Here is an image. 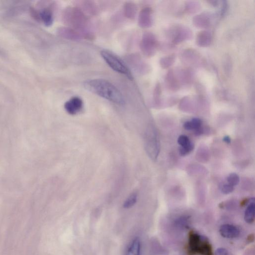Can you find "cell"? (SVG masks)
Returning <instances> with one entry per match:
<instances>
[{
  "label": "cell",
  "mask_w": 255,
  "mask_h": 255,
  "mask_svg": "<svg viewBox=\"0 0 255 255\" xmlns=\"http://www.w3.org/2000/svg\"><path fill=\"white\" fill-rule=\"evenodd\" d=\"M83 86L89 91L118 105H123L125 99L119 90L111 82L102 79L85 81Z\"/></svg>",
  "instance_id": "1"
},
{
  "label": "cell",
  "mask_w": 255,
  "mask_h": 255,
  "mask_svg": "<svg viewBox=\"0 0 255 255\" xmlns=\"http://www.w3.org/2000/svg\"><path fill=\"white\" fill-rule=\"evenodd\" d=\"M187 251L189 255H214L209 240L193 231L189 233Z\"/></svg>",
  "instance_id": "2"
},
{
  "label": "cell",
  "mask_w": 255,
  "mask_h": 255,
  "mask_svg": "<svg viewBox=\"0 0 255 255\" xmlns=\"http://www.w3.org/2000/svg\"><path fill=\"white\" fill-rule=\"evenodd\" d=\"M101 55L113 71L126 76L130 80L133 79V75L130 69L118 55L107 50L101 51Z\"/></svg>",
  "instance_id": "3"
},
{
  "label": "cell",
  "mask_w": 255,
  "mask_h": 255,
  "mask_svg": "<svg viewBox=\"0 0 255 255\" xmlns=\"http://www.w3.org/2000/svg\"><path fill=\"white\" fill-rule=\"evenodd\" d=\"M167 36L173 43L178 44L190 39L193 36V33L186 27L175 25L168 29Z\"/></svg>",
  "instance_id": "4"
},
{
  "label": "cell",
  "mask_w": 255,
  "mask_h": 255,
  "mask_svg": "<svg viewBox=\"0 0 255 255\" xmlns=\"http://www.w3.org/2000/svg\"><path fill=\"white\" fill-rule=\"evenodd\" d=\"M146 150L151 158H157L160 151L159 141L154 129L150 128L147 130L145 137Z\"/></svg>",
  "instance_id": "5"
},
{
  "label": "cell",
  "mask_w": 255,
  "mask_h": 255,
  "mask_svg": "<svg viewBox=\"0 0 255 255\" xmlns=\"http://www.w3.org/2000/svg\"><path fill=\"white\" fill-rule=\"evenodd\" d=\"M158 45V41L153 34L149 32L144 34L141 42V48L145 55L148 57L154 55Z\"/></svg>",
  "instance_id": "6"
},
{
  "label": "cell",
  "mask_w": 255,
  "mask_h": 255,
  "mask_svg": "<svg viewBox=\"0 0 255 255\" xmlns=\"http://www.w3.org/2000/svg\"><path fill=\"white\" fill-rule=\"evenodd\" d=\"M180 58L183 63L189 66H200L202 63L200 55L193 49L183 51L181 54Z\"/></svg>",
  "instance_id": "7"
},
{
  "label": "cell",
  "mask_w": 255,
  "mask_h": 255,
  "mask_svg": "<svg viewBox=\"0 0 255 255\" xmlns=\"http://www.w3.org/2000/svg\"><path fill=\"white\" fill-rule=\"evenodd\" d=\"M215 15L209 12H204L195 16L193 18L194 25L200 29L210 27L214 22Z\"/></svg>",
  "instance_id": "8"
},
{
  "label": "cell",
  "mask_w": 255,
  "mask_h": 255,
  "mask_svg": "<svg viewBox=\"0 0 255 255\" xmlns=\"http://www.w3.org/2000/svg\"><path fill=\"white\" fill-rule=\"evenodd\" d=\"M165 82L166 88L172 91H179L182 86L177 72L174 70H170L167 73Z\"/></svg>",
  "instance_id": "9"
},
{
  "label": "cell",
  "mask_w": 255,
  "mask_h": 255,
  "mask_svg": "<svg viewBox=\"0 0 255 255\" xmlns=\"http://www.w3.org/2000/svg\"><path fill=\"white\" fill-rule=\"evenodd\" d=\"M83 108V102L79 97H73L65 104V109L70 114L74 115L80 112Z\"/></svg>",
  "instance_id": "10"
},
{
  "label": "cell",
  "mask_w": 255,
  "mask_h": 255,
  "mask_svg": "<svg viewBox=\"0 0 255 255\" xmlns=\"http://www.w3.org/2000/svg\"><path fill=\"white\" fill-rule=\"evenodd\" d=\"M153 23V13L150 8L143 9L139 17V24L141 27L147 28L151 27Z\"/></svg>",
  "instance_id": "11"
},
{
  "label": "cell",
  "mask_w": 255,
  "mask_h": 255,
  "mask_svg": "<svg viewBox=\"0 0 255 255\" xmlns=\"http://www.w3.org/2000/svg\"><path fill=\"white\" fill-rule=\"evenodd\" d=\"M220 235L225 238L233 239L238 237L240 235L239 229L233 225L224 224L219 229Z\"/></svg>",
  "instance_id": "12"
},
{
  "label": "cell",
  "mask_w": 255,
  "mask_h": 255,
  "mask_svg": "<svg viewBox=\"0 0 255 255\" xmlns=\"http://www.w3.org/2000/svg\"><path fill=\"white\" fill-rule=\"evenodd\" d=\"M178 142L181 146L179 152L182 156H186L194 150V144L185 135H181L178 138Z\"/></svg>",
  "instance_id": "13"
},
{
  "label": "cell",
  "mask_w": 255,
  "mask_h": 255,
  "mask_svg": "<svg viewBox=\"0 0 255 255\" xmlns=\"http://www.w3.org/2000/svg\"><path fill=\"white\" fill-rule=\"evenodd\" d=\"M182 86H187L193 82L194 73L188 69H177L176 70Z\"/></svg>",
  "instance_id": "14"
},
{
  "label": "cell",
  "mask_w": 255,
  "mask_h": 255,
  "mask_svg": "<svg viewBox=\"0 0 255 255\" xmlns=\"http://www.w3.org/2000/svg\"><path fill=\"white\" fill-rule=\"evenodd\" d=\"M212 41V35L209 31L200 32L197 36L196 43L200 47H208L211 44Z\"/></svg>",
  "instance_id": "15"
},
{
  "label": "cell",
  "mask_w": 255,
  "mask_h": 255,
  "mask_svg": "<svg viewBox=\"0 0 255 255\" xmlns=\"http://www.w3.org/2000/svg\"><path fill=\"white\" fill-rule=\"evenodd\" d=\"M255 205L254 199H251L247 207L244 215V219L246 223L252 224L255 221Z\"/></svg>",
  "instance_id": "16"
},
{
  "label": "cell",
  "mask_w": 255,
  "mask_h": 255,
  "mask_svg": "<svg viewBox=\"0 0 255 255\" xmlns=\"http://www.w3.org/2000/svg\"><path fill=\"white\" fill-rule=\"evenodd\" d=\"M202 125L201 120L197 118H193L190 121H186L183 125L184 129L187 130H195V131L201 128Z\"/></svg>",
  "instance_id": "17"
},
{
  "label": "cell",
  "mask_w": 255,
  "mask_h": 255,
  "mask_svg": "<svg viewBox=\"0 0 255 255\" xmlns=\"http://www.w3.org/2000/svg\"><path fill=\"white\" fill-rule=\"evenodd\" d=\"M141 244L139 238H136L132 242L126 255H141Z\"/></svg>",
  "instance_id": "18"
},
{
  "label": "cell",
  "mask_w": 255,
  "mask_h": 255,
  "mask_svg": "<svg viewBox=\"0 0 255 255\" xmlns=\"http://www.w3.org/2000/svg\"><path fill=\"white\" fill-rule=\"evenodd\" d=\"M175 61L176 56L171 55L162 58L160 62V65L163 69H167L172 66Z\"/></svg>",
  "instance_id": "19"
},
{
  "label": "cell",
  "mask_w": 255,
  "mask_h": 255,
  "mask_svg": "<svg viewBox=\"0 0 255 255\" xmlns=\"http://www.w3.org/2000/svg\"><path fill=\"white\" fill-rule=\"evenodd\" d=\"M201 8L200 4L196 1L186 2L185 11L188 14H194L199 12Z\"/></svg>",
  "instance_id": "20"
},
{
  "label": "cell",
  "mask_w": 255,
  "mask_h": 255,
  "mask_svg": "<svg viewBox=\"0 0 255 255\" xmlns=\"http://www.w3.org/2000/svg\"><path fill=\"white\" fill-rule=\"evenodd\" d=\"M137 194L135 193L132 194L125 201L123 206L125 208H130L133 207L137 202Z\"/></svg>",
  "instance_id": "21"
},
{
  "label": "cell",
  "mask_w": 255,
  "mask_h": 255,
  "mask_svg": "<svg viewBox=\"0 0 255 255\" xmlns=\"http://www.w3.org/2000/svg\"><path fill=\"white\" fill-rule=\"evenodd\" d=\"M239 176L236 173L230 174L227 178V183L235 187L239 183Z\"/></svg>",
  "instance_id": "22"
},
{
  "label": "cell",
  "mask_w": 255,
  "mask_h": 255,
  "mask_svg": "<svg viewBox=\"0 0 255 255\" xmlns=\"http://www.w3.org/2000/svg\"><path fill=\"white\" fill-rule=\"evenodd\" d=\"M189 219L188 217H182L175 220L176 225L180 228H186L189 224Z\"/></svg>",
  "instance_id": "23"
},
{
  "label": "cell",
  "mask_w": 255,
  "mask_h": 255,
  "mask_svg": "<svg viewBox=\"0 0 255 255\" xmlns=\"http://www.w3.org/2000/svg\"><path fill=\"white\" fill-rule=\"evenodd\" d=\"M234 189H235V187L227 183L221 186V190L222 194L228 195L233 192Z\"/></svg>",
  "instance_id": "24"
},
{
  "label": "cell",
  "mask_w": 255,
  "mask_h": 255,
  "mask_svg": "<svg viewBox=\"0 0 255 255\" xmlns=\"http://www.w3.org/2000/svg\"><path fill=\"white\" fill-rule=\"evenodd\" d=\"M215 255H228V252L225 248H219L216 250Z\"/></svg>",
  "instance_id": "25"
},
{
  "label": "cell",
  "mask_w": 255,
  "mask_h": 255,
  "mask_svg": "<svg viewBox=\"0 0 255 255\" xmlns=\"http://www.w3.org/2000/svg\"><path fill=\"white\" fill-rule=\"evenodd\" d=\"M223 141L225 143H226L227 144H229L231 142V139H230V137H229L228 136H225L223 138Z\"/></svg>",
  "instance_id": "26"
}]
</instances>
